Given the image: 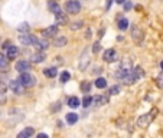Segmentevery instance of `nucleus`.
Returning <instances> with one entry per match:
<instances>
[{
    "label": "nucleus",
    "instance_id": "4468645a",
    "mask_svg": "<svg viewBox=\"0 0 163 138\" xmlns=\"http://www.w3.org/2000/svg\"><path fill=\"white\" fill-rule=\"evenodd\" d=\"M55 20H56V23H59V25H65V23H68V17L65 13L59 12L55 15Z\"/></svg>",
    "mask_w": 163,
    "mask_h": 138
},
{
    "label": "nucleus",
    "instance_id": "a211bd4d",
    "mask_svg": "<svg viewBox=\"0 0 163 138\" xmlns=\"http://www.w3.org/2000/svg\"><path fill=\"white\" fill-rule=\"evenodd\" d=\"M35 46H36V49L38 50H46L48 48H49V43H48V40H38V42L35 43Z\"/></svg>",
    "mask_w": 163,
    "mask_h": 138
},
{
    "label": "nucleus",
    "instance_id": "2eb2a0df",
    "mask_svg": "<svg viewBox=\"0 0 163 138\" xmlns=\"http://www.w3.org/2000/svg\"><path fill=\"white\" fill-rule=\"evenodd\" d=\"M130 71H131L130 68H123L121 66V68H120V71L116 72V78H118V79H124L126 76L130 73Z\"/></svg>",
    "mask_w": 163,
    "mask_h": 138
},
{
    "label": "nucleus",
    "instance_id": "6ab92c4d",
    "mask_svg": "<svg viewBox=\"0 0 163 138\" xmlns=\"http://www.w3.org/2000/svg\"><path fill=\"white\" fill-rule=\"evenodd\" d=\"M108 102V98L107 96H94V104L97 107H100V105H105Z\"/></svg>",
    "mask_w": 163,
    "mask_h": 138
},
{
    "label": "nucleus",
    "instance_id": "9d476101",
    "mask_svg": "<svg viewBox=\"0 0 163 138\" xmlns=\"http://www.w3.org/2000/svg\"><path fill=\"white\" fill-rule=\"evenodd\" d=\"M116 58H117V53H116V50L114 49H107L104 52V61L105 62H113V61H116Z\"/></svg>",
    "mask_w": 163,
    "mask_h": 138
},
{
    "label": "nucleus",
    "instance_id": "7c9ffc66",
    "mask_svg": "<svg viewBox=\"0 0 163 138\" xmlns=\"http://www.w3.org/2000/svg\"><path fill=\"white\" fill-rule=\"evenodd\" d=\"M100 49H101L100 42H94V45H92V52H94V53H97V52H100Z\"/></svg>",
    "mask_w": 163,
    "mask_h": 138
},
{
    "label": "nucleus",
    "instance_id": "b1692460",
    "mask_svg": "<svg viewBox=\"0 0 163 138\" xmlns=\"http://www.w3.org/2000/svg\"><path fill=\"white\" fill-rule=\"evenodd\" d=\"M94 84H95V86L98 89H104L105 86H107V81H105L104 78H98V79H97Z\"/></svg>",
    "mask_w": 163,
    "mask_h": 138
},
{
    "label": "nucleus",
    "instance_id": "f03ea898",
    "mask_svg": "<svg viewBox=\"0 0 163 138\" xmlns=\"http://www.w3.org/2000/svg\"><path fill=\"white\" fill-rule=\"evenodd\" d=\"M157 112H159V111H157L156 108H153L150 112L142 115V117L137 119V127H140V128H146V127H149V124L156 118V114Z\"/></svg>",
    "mask_w": 163,
    "mask_h": 138
},
{
    "label": "nucleus",
    "instance_id": "a878e982",
    "mask_svg": "<svg viewBox=\"0 0 163 138\" xmlns=\"http://www.w3.org/2000/svg\"><path fill=\"white\" fill-rule=\"evenodd\" d=\"M59 79H61V82H62V84H65V82H68V81L71 79V73H69V72H67V71H64L62 73H61V78H59Z\"/></svg>",
    "mask_w": 163,
    "mask_h": 138
},
{
    "label": "nucleus",
    "instance_id": "393cba45",
    "mask_svg": "<svg viewBox=\"0 0 163 138\" xmlns=\"http://www.w3.org/2000/svg\"><path fill=\"white\" fill-rule=\"evenodd\" d=\"M7 65H9V58L0 53V69H4V68H7Z\"/></svg>",
    "mask_w": 163,
    "mask_h": 138
},
{
    "label": "nucleus",
    "instance_id": "0eeeda50",
    "mask_svg": "<svg viewBox=\"0 0 163 138\" xmlns=\"http://www.w3.org/2000/svg\"><path fill=\"white\" fill-rule=\"evenodd\" d=\"M19 40H20V43H23L25 46L28 45H35V43L38 42V39L35 38V36H32V35H28V33H23L19 36Z\"/></svg>",
    "mask_w": 163,
    "mask_h": 138
},
{
    "label": "nucleus",
    "instance_id": "cd10ccee",
    "mask_svg": "<svg viewBox=\"0 0 163 138\" xmlns=\"http://www.w3.org/2000/svg\"><path fill=\"white\" fill-rule=\"evenodd\" d=\"M29 25H28V23H22V25H19L17 26V30H19V32H25V33H28V32H29Z\"/></svg>",
    "mask_w": 163,
    "mask_h": 138
},
{
    "label": "nucleus",
    "instance_id": "dca6fc26",
    "mask_svg": "<svg viewBox=\"0 0 163 138\" xmlns=\"http://www.w3.org/2000/svg\"><path fill=\"white\" fill-rule=\"evenodd\" d=\"M48 7H49V10L54 13V15H56V13L61 12V7H59V4L56 3V2H54V0H51L49 3H48Z\"/></svg>",
    "mask_w": 163,
    "mask_h": 138
},
{
    "label": "nucleus",
    "instance_id": "39448f33",
    "mask_svg": "<svg viewBox=\"0 0 163 138\" xmlns=\"http://www.w3.org/2000/svg\"><path fill=\"white\" fill-rule=\"evenodd\" d=\"M143 38H144V35H143V30L139 27V26H133L131 27V39H133L134 43H142L143 42Z\"/></svg>",
    "mask_w": 163,
    "mask_h": 138
},
{
    "label": "nucleus",
    "instance_id": "1a4fd4ad",
    "mask_svg": "<svg viewBox=\"0 0 163 138\" xmlns=\"http://www.w3.org/2000/svg\"><path fill=\"white\" fill-rule=\"evenodd\" d=\"M42 35L45 36V38H51V36H55V35H58V25H54V26H49V27H46Z\"/></svg>",
    "mask_w": 163,
    "mask_h": 138
},
{
    "label": "nucleus",
    "instance_id": "c756f323",
    "mask_svg": "<svg viewBox=\"0 0 163 138\" xmlns=\"http://www.w3.org/2000/svg\"><path fill=\"white\" fill-rule=\"evenodd\" d=\"M80 27H82V22H74V23L71 25L72 30H77V29H80Z\"/></svg>",
    "mask_w": 163,
    "mask_h": 138
},
{
    "label": "nucleus",
    "instance_id": "ddd939ff",
    "mask_svg": "<svg viewBox=\"0 0 163 138\" xmlns=\"http://www.w3.org/2000/svg\"><path fill=\"white\" fill-rule=\"evenodd\" d=\"M46 59V56H45V53H43V50H39L38 53H35L33 56H32V62L33 63H41V62H43Z\"/></svg>",
    "mask_w": 163,
    "mask_h": 138
},
{
    "label": "nucleus",
    "instance_id": "f257e3e1",
    "mask_svg": "<svg viewBox=\"0 0 163 138\" xmlns=\"http://www.w3.org/2000/svg\"><path fill=\"white\" fill-rule=\"evenodd\" d=\"M143 75H144L143 69L140 66H137V68H134V69H131V71H130V73L126 76L123 81H124L126 85H131V84H134L136 81L140 79V78H143Z\"/></svg>",
    "mask_w": 163,
    "mask_h": 138
},
{
    "label": "nucleus",
    "instance_id": "423d86ee",
    "mask_svg": "<svg viewBox=\"0 0 163 138\" xmlns=\"http://www.w3.org/2000/svg\"><path fill=\"white\" fill-rule=\"evenodd\" d=\"M12 92H15L16 95H22L23 92H25V86L22 85V82L19 79H12L10 81V84H9Z\"/></svg>",
    "mask_w": 163,
    "mask_h": 138
},
{
    "label": "nucleus",
    "instance_id": "f704fd0d",
    "mask_svg": "<svg viewBox=\"0 0 163 138\" xmlns=\"http://www.w3.org/2000/svg\"><path fill=\"white\" fill-rule=\"evenodd\" d=\"M111 2H113V0H107V10H108L110 6H111Z\"/></svg>",
    "mask_w": 163,
    "mask_h": 138
},
{
    "label": "nucleus",
    "instance_id": "473e14b6",
    "mask_svg": "<svg viewBox=\"0 0 163 138\" xmlns=\"http://www.w3.org/2000/svg\"><path fill=\"white\" fill-rule=\"evenodd\" d=\"M131 7H133V4H131V2H127V3H124V9H126V10H130Z\"/></svg>",
    "mask_w": 163,
    "mask_h": 138
},
{
    "label": "nucleus",
    "instance_id": "5701e85b",
    "mask_svg": "<svg viewBox=\"0 0 163 138\" xmlns=\"http://www.w3.org/2000/svg\"><path fill=\"white\" fill-rule=\"evenodd\" d=\"M77 121H78V115H77L75 112H71V114H68L67 115V122L68 124H71L72 125V124H75Z\"/></svg>",
    "mask_w": 163,
    "mask_h": 138
},
{
    "label": "nucleus",
    "instance_id": "f8f14e48",
    "mask_svg": "<svg viewBox=\"0 0 163 138\" xmlns=\"http://www.w3.org/2000/svg\"><path fill=\"white\" fill-rule=\"evenodd\" d=\"M17 53H19V49H17V46L15 45H10L7 48V53H6V56H7L9 59H15L17 56Z\"/></svg>",
    "mask_w": 163,
    "mask_h": 138
},
{
    "label": "nucleus",
    "instance_id": "4c0bfd02",
    "mask_svg": "<svg viewBox=\"0 0 163 138\" xmlns=\"http://www.w3.org/2000/svg\"><path fill=\"white\" fill-rule=\"evenodd\" d=\"M160 68H162V71H163V61L160 62Z\"/></svg>",
    "mask_w": 163,
    "mask_h": 138
},
{
    "label": "nucleus",
    "instance_id": "9b49d317",
    "mask_svg": "<svg viewBox=\"0 0 163 138\" xmlns=\"http://www.w3.org/2000/svg\"><path fill=\"white\" fill-rule=\"evenodd\" d=\"M33 134H35V130L32 127H28V128H25L23 131H20V132L17 134V138H29Z\"/></svg>",
    "mask_w": 163,
    "mask_h": 138
},
{
    "label": "nucleus",
    "instance_id": "2f4dec72",
    "mask_svg": "<svg viewBox=\"0 0 163 138\" xmlns=\"http://www.w3.org/2000/svg\"><path fill=\"white\" fill-rule=\"evenodd\" d=\"M81 89H82L84 92H88L90 91V84H88V82H84V84L81 85Z\"/></svg>",
    "mask_w": 163,
    "mask_h": 138
},
{
    "label": "nucleus",
    "instance_id": "20e7f679",
    "mask_svg": "<svg viewBox=\"0 0 163 138\" xmlns=\"http://www.w3.org/2000/svg\"><path fill=\"white\" fill-rule=\"evenodd\" d=\"M65 9L69 15H78L81 12V3L78 0H69L65 3Z\"/></svg>",
    "mask_w": 163,
    "mask_h": 138
},
{
    "label": "nucleus",
    "instance_id": "c9c22d12",
    "mask_svg": "<svg viewBox=\"0 0 163 138\" xmlns=\"http://www.w3.org/2000/svg\"><path fill=\"white\" fill-rule=\"evenodd\" d=\"M38 138H48L46 134H38Z\"/></svg>",
    "mask_w": 163,
    "mask_h": 138
},
{
    "label": "nucleus",
    "instance_id": "72a5a7b5",
    "mask_svg": "<svg viewBox=\"0 0 163 138\" xmlns=\"http://www.w3.org/2000/svg\"><path fill=\"white\" fill-rule=\"evenodd\" d=\"M157 84H159V86H162V88H163V73L157 78Z\"/></svg>",
    "mask_w": 163,
    "mask_h": 138
},
{
    "label": "nucleus",
    "instance_id": "412c9836",
    "mask_svg": "<svg viewBox=\"0 0 163 138\" xmlns=\"http://www.w3.org/2000/svg\"><path fill=\"white\" fill-rule=\"evenodd\" d=\"M68 105H69L71 108H78V107H80V99H78L77 96H71V98L68 99Z\"/></svg>",
    "mask_w": 163,
    "mask_h": 138
},
{
    "label": "nucleus",
    "instance_id": "4be33fe9",
    "mask_svg": "<svg viewBox=\"0 0 163 138\" xmlns=\"http://www.w3.org/2000/svg\"><path fill=\"white\" fill-rule=\"evenodd\" d=\"M67 38H56L54 40V45L56 46V48H64V46L67 45Z\"/></svg>",
    "mask_w": 163,
    "mask_h": 138
},
{
    "label": "nucleus",
    "instance_id": "aec40b11",
    "mask_svg": "<svg viewBox=\"0 0 163 138\" xmlns=\"http://www.w3.org/2000/svg\"><path fill=\"white\" fill-rule=\"evenodd\" d=\"M58 73V69L56 68H48V69H43V75L48 76V78H54Z\"/></svg>",
    "mask_w": 163,
    "mask_h": 138
},
{
    "label": "nucleus",
    "instance_id": "6e6552de",
    "mask_svg": "<svg viewBox=\"0 0 163 138\" xmlns=\"http://www.w3.org/2000/svg\"><path fill=\"white\" fill-rule=\"evenodd\" d=\"M15 69H16L17 72H28L30 69V63L28 62V61H19V62H16V65H15Z\"/></svg>",
    "mask_w": 163,
    "mask_h": 138
},
{
    "label": "nucleus",
    "instance_id": "f3484780",
    "mask_svg": "<svg viewBox=\"0 0 163 138\" xmlns=\"http://www.w3.org/2000/svg\"><path fill=\"white\" fill-rule=\"evenodd\" d=\"M129 19H126V17H120V19H118V29L120 30H126L127 29V27H129Z\"/></svg>",
    "mask_w": 163,
    "mask_h": 138
},
{
    "label": "nucleus",
    "instance_id": "c85d7f7f",
    "mask_svg": "<svg viewBox=\"0 0 163 138\" xmlns=\"http://www.w3.org/2000/svg\"><path fill=\"white\" fill-rule=\"evenodd\" d=\"M118 92H120V86H118V85H114V86L110 88V94H111V95H116Z\"/></svg>",
    "mask_w": 163,
    "mask_h": 138
},
{
    "label": "nucleus",
    "instance_id": "7ed1b4c3",
    "mask_svg": "<svg viewBox=\"0 0 163 138\" xmlns=\"http://www.w3.org/2000/svg\"><path fill=\"white\" fill-rule=\"evenodd\" d=\"M19 81H20L22 85L26 86V88H30V86H33L36 84V78L32 76L30 73H28V72H22L20 76H19Z\"/></svg>",
    "mask_w": 163,
    "mask_h": 138
},
{
    "label": "nucleus",
    "instance_id": "bb28decb",
    "mask_svg": "<svg viewBox=\"0 0 163 138\" xmlns=\"http://www.w3.org/2000/svg\"><path fill=\"white\" fill-rule=\"evenodd\" d=\"M92 102H94V98H92V96H84V99H82V105L84 107H85V108H87V107H90V105L92 104Z\"/></svg>",
    "mask_w": 163,
    "mask_h": 138
},
{
    "label": "nucleus",
    "instance_id": "e433bc0d",
    "mask_svg": "<svg viewBox=\"0 0 163 138\" xmlns=\"http://www.w3.org/2000/svg\"><path fill=\"white\" fill-rule=\"evenodd\" d=\"M124 2L126 0H116V3H118V4H124Z\"/></svg>",
    "mask_w": 163,
    "mask_h": 138
}]
</instances>
